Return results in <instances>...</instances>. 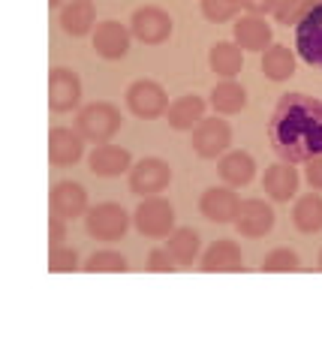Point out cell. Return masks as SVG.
I'll list each match as a JSON object with an SVG mask.
<instances>
[{"mask_svg": "<svg viewBox=\"0 0 322 361\" xmlns=\"http://www.w3.org/2000/svg\"><path fill=\"white\" fill-rule=\"evenodd\" d=\"M274 154L286 163L322 157V99L310 94H283L268 123Z\"/></svg>", "mask_w": 322, "mask_h": 361, "instance_id": "cell-1", "label": "cell"}, {"mask_svg": "<svg viewBox=\"0 0 322 361\" xmlns=\"http://www.w3.org/2000/svg\"><path fill=\"white\" fill-rule=\"evenodd\" d=\"M120 109L112 103H91L79 111L75 118V130L85 135V142H94V145H106L112 142V135L120 130Z\"/></svg>", "mask_w": 322, "mask_h": 361, "instance_id": "cell-2", "label": "cell"}, {"mask_svg": "<svg viewBox=\"0 0 322 361\" xmlns=\"http://www.w3.org/2000/svg\"><path fill=\"white\" fill-rule=\"evenodd\" d=\"M87 235L97 241H120L130 229V214L118 202H99L85 214Z\"/></svg>", "mask_w": 322, "mask_h": 361, "instance_id": "cell-3", "label": "cell"}, {"mask_svg": "<svg viewBox=\"0 0 322 361\" xmlns=\"http://www.w3.org/2000/svg\"><path fill=\"white\" fill-rule=\"evenodd\" d=\"M132 223L145 238H169L175 232V208L163 196H145L132 214Z\"/></svg>", "mask_w": 322, "mask_h": 361, "instance_id": "cell-4", "label": "cell"}, {"mask_svg": "<svg viewBox=\"0 0 322 361\" xmlns=\"http://www.w3.org/2000/svg\"><path fill=\"white\" fill-rule=\"evenodd\" d=\"M127 184H130V193H136L142 199L157 196L172 184V169L160 157H145V160H139L127 172Z\"/></svg>", "mask_w": 322, "mask_h": 361, "instance_id": "cell-5", "label": "cell"}, {"mask_svg": "<svg viewBox=\"0 0 322 361\" xmlns=\"http://www.w3.org/2000/svg\"><path fill=\"white\" fill-rule=\"evenodd\" d=\"M127 109L132 111L136 118H163L169 111V94L160 82H151V78H139L127 87Z\"/></svg>", "mask_w": 322, "mask_h": 361, "instance_id": "cell-6", "label": "cell"}, {"mask_svg": "<svg viewBox=\"0 0 322 361\" xmlns=\"http://www.w3.org/2000/svg\"><path fill=\"white\" fill-rule=\"evenodd\" d=\"M232 145V127L223 118H202L199 127L193 130V151L202 157V160H217L223 157Z\"/></svg>", "mask_w": 322, "mask_h": 361, "instance_id": "cell-7", "label": "cell"}, {"mask_svg": "<svg viewBox=\"0 0 322 361\" xmlns=\"http://www.w3.org/2000/svg\"><path fill=\"white\" fill-rule=\"evenodd\" d=\"M130 30H132V37H136L139 42H145V45H160L172 37V16L166 13V9L160 6H142L132 13L130 18Z\"/></svg>", "mask_w": 322, "mask_h": 361, "instance_id": "cell-8", "label": "cell"}, {"mask_svg": "<svg viewBox=\"0 0 322 361\" xmlns=\"http://www.w3.org/2000/svg\"><path fill=\"white\" fill-rule=\"evenodd\" d=\"M232 223L244 238H265L274 229V211L265 199H241Z\"/></svg>", "mask_w": 322, "mask_h": 361, "instance_id": "cell-9", "label": "cell"}, {"mask_svg": "<svg viewBox=\"0 0 322 361\" xmlns=\"http://www.w3.org/2000/svg\"><path fill=\"white\" fill-rule=\"evenodd\" d=\"M295 49L310 66L322 70V4L310 6L302 25L295 27Z\"/></svg>", "mask_w": 322, "mask_h": 361, "instance_id": "cell-10", "label": "cell"}, {"mask_svg": "<svg viewBox=\"0 0 322 361\" xmlns=\"http://www.w3.org/2000/svg\"><path fill=\"white\" fill-rule=\"evenodd\" d=\"M82 103V82L75 70L58 66L49 73V109L51 111H73Z\"/></svg>", "mask_w": 322, "mask_h": 361, "instance_id": "cell-11", "label": "cell"}, {"mask_svg": "<svg viewBox=\"0 0 322 361\" xmlns=\"http://www.w3.org/2000/svg\"><path fill=\"white\" fill-rule=\"evenodd\" d=\"M85 154V135L70 127H54L49 133V160L51 166H75Z\"/></svg>", "mask_w": 322, "mask_h": 361, "instance_id": "cell-12", "label": "cell"}, {"mask_svg": "<svg viewBox=\"0 0 322 361\" xmlns=\"http://www.w3.org/2000/svg\"><path fill=\"white\" fill-rule=\"evenodd\" d=\"M130 39L132 30H127L120 21H103L94 30V51L106 61H120L130 51Z\"/></svg>", "mask_w": 322, "mask_h": 361, "instance_id": "cell-13", "label": "cell"}, {"mask_svg": "<svg viewBox=\"0 0 322 361\" xmlns=\"http://www.w3.org/2000/svg\"><path fill=\"white\" fill-rule=\"evenodd\" d=\"M49 205H51V214H58V217L75 220V217H82V214H87V193L75 180H58V184L51 187Z\"/></svg>", "mask_w": 322, "mask_h": 361, "instance_id": "cell-14", "label": "cell"}, {"mask_svg": "<svg viewBox=\"0 0 322 361\" xmlns=\"http://www.w3.org/2000/svg\"><path fill=\"white\" fill-rule=\"evenodd\" d=\"M241 199L235 196V187H208L199 199V211L211 223H232Z\"/></svg>", "mask_w": 322, "mask_h": 361, "instance_id": "cell-15", "label": "cell"}, {"mask_svg": "<svg viewBox=\"0 0 322 361\" xmlns=\"http://www.w3.org/2000/svg\"><path fill=\"white\" fill-rule=\"evenodd\" d=\"M232 33H235V42L244 51H265L271 49V25L265 21V16H241L232 25Z\"/></svg>", "mask_w": 322, "mask_h": 361, "instance_id": "cell-16", "label": "cell"}, {"mask_svg": "<svg viewBox=\"0 0 322 361\" xmlns=\"http://www.w3.org/2000/svg\"><path fill=\"white\" fill-rule=\"evenodd\" d=\"M205 274H232V271H241L244 268V256H241V247L229 238H220L214 241L205 250L202 256V265Z\"/></svg>", "mask_w": 322, "mask_h": 361, "instance_id": "cell-17", "label": "cell"}, {"mask_svg": "<svg viewBox=\"0 0 322 361\" xmlns=\"http://www.w3.org/2000/svg\"><path fill=\"white\" fill-rule=\"evenodd\" d=\"M87 163H91V172L99 178H120L132 169V157L127 148H120V145L106 142V145H97Z\"/></svg>", "mask_w": 322, "mask_h": 361, "instance_id": "cell-18", "label": "cell"}, {"mask_svg": "<svg viewBox=\"0 0 322 361\" xmlns=\"http://www.w3.org/2000/svg\"><path fill=\"white\" fill-rule=\"evenodd\" d=\"M262 190L274 202H290L298 193V169H295V163L280 160V163H274V166L265 169Z\"/></svg>", "mask_w": 322, "mask_h": 361, "instance_id": "cell-19", "label": "cell"}, {"mask_svg": "<svg viewBox=\"0 0 322 361\" xmlns=\"http://www.w3.org/2000/svg\"><path fill=\"white\" fill-rule=\"evenodd\" d=\"M217 172L226 187H247L253 175H256V160H253L247 151H226L220 157Z\"/></svg>", "mask_w": 322, "mask_h": 361, "instance_id": "cell-20", "label": "cell"}, {"mask_svg": "<svg viewBox=\"0 0 322 361\" xmlns=\"http://www.w3.org/2000/svg\"><path fill=\"white\" fill-rule=\"evenodd\" d=\"M97 25V6L94 0H70L61 9V27L70 37H87Z\"/></svg>", "mask_w": 322, "mask_h": 361, "instance_id": "cell-21", "label": "cell"}, {"mask_svg": "<svg viewBox=\"0 0 322 361\" xmlns=\"http://www.w3.org/2000/svg\"><path fill=\"white\" fill-rule=\"evenodd\" d=\"M211 73H217L220 78H235L244 70V49L238 42H214L208 51Z\"/></svg>", "mask_w": 322, "mask_h": 361, "instance_id": "cell-22", "label": "cell"}, {"mask_svg": "<svg viewBox=\"0 0 322 361\" xmlns=\"http://www.w3.org/2000/svg\"><path fill=\"white\" fill-rule=\"evenodd\" d=\"M166 118H169L172 130H196L199 121L205 118V99L196 97V94H187V97L175 99V103L169 106Z\"/></svg>", "mask_w": 322, "mask_h": 361, "instance_id": "cell-23", "label": "cell"}, {"mask_svg": "<svg viewBox=\"0 0 322 361\" xmlns=\"http://www.w3.org/2000/svg\"><path fill=\"white\" fill-rule=\"evenodd\" d=\"M211 106H214L217 115H238L247 106V90L235 78H223V82L214 85V90H211Z\"/></svg>", "mask_w": 322, "mask_h": 361, "instance_id": "cell-24", "label": "cell"}, {"mask_svg": "<svg viewBox=\"0 0 322 361\" xmlns=\"http://www.w3.org/2000/svg\"><path fill=\"white\" fill-rule=\"evenodd\" d=\"M262 73L271 82H286L295 75V54L290 45H271L262 54Z\"/></svg>", "mask_w": 322, "mask_h": 361, "instance_id": "cell-25", "label": "cell"}, {"mask_svg": "<svg viewBox=\"0 0 322 361\" xmlns=\"http://www.w3.org/2000/svg\"><path fill=\"white\" fill-rule=\"evenodd\" d=\"M292 223H295V229L304 232V235L322 232V196L307 193V196L298 199L295 208H292Z\"/></svg>", "mask_w": 322, "mask_h": 361, "instance_id": "cell-26", "label": "cell"}, {"mask_svg": "<svg viewBox=\"0 0 322 361\" xmlns=\"http://www.w3.org/2000/svg\"><path fill=\"white\" fill-rule=\"evenodd\" d=\"M169 253L175 256V262L178 265H193L196 262V256H199V247H202V241H199V232L196 229H175L169 235Z\"/></svg>", "mask_w": 322, "mask_h": 361, "instance_id": "cell-27", "label": "cell"}, {"mask_svg": "<svg viewBox=\"0 0 322 361\" xmlns=\"http://www.w3.org/2000/svg\"><path fill=\"white\" fill-rule=\"evenodd\" d=\"M82 268L91 271V274H124L130 265L118 250H97V253L87 256V262Z\"/></svg>", "mask_w": 322, "mask_h": 361, "instance_id": "cell-28", "label": "cell"}, {"mask_svg": "<svg viewBox=\"0 0 322 361\" xmlns=\"http://www.w3.org/2000/svg\"><path fill=\"white\" fill-rule=\"evenodd\" d=\"M241 0H202V16L211 25H226L238 16Z\"/></svg>", "mask_w": 322, "mask_h": 361, "instance_id": "cell-29", "label": "cell"}, {"mask_svg": "<svg viewBox=\"0 0 322 361\" xmlns=\"http://www.w3.org/2000/svg\"><path fill=\"white\" fill-rule=\"evenodd\" d=\"M302 262H298V256L290 250V247H277V250L265 253L262 259V271H268V274H280V271H298Z\"/></svg>", "mask_w": 322, "mask_h": 361, "instance_id": "cell-30", "label": "cell"}, {"mask_svg": "<svg viewBox=\"0 0 322 361\" xmlns=\"http://www.w3.org/2000/svg\"><path fill=\"white\" fill-rule=\"evenodd\" d=\"M307 9H310L307 0H280L274 9V18H277V25H283V27H298L302 18L307 16Z\"/></svg>", "mask_w": 322, "mask_h": 361, "instance_id": "cell-31", "label": "cell"}, {"mask_svg": "<svg viewBox=\"0 0 322 361\" xmlns=\"http://www.w3.org/2000/svg\"><path fill=\"white\" fill-rule=\"evenodd\" d=\"M79 268V256H75V250H70V247H51L49 250V271H54V274H63V271H75Z\"/></svg>", "mask_w": 322, "mask_h": 361, "instance_id": "cell-32", "label": "cell"}, {"mask_svg": "<svg viewBox=\"0 0 322 361\" xmlns=\"http://www.w3.org/2000/svg\"><path fill=\"white\" fill-rule=\"evenodd\" d=\"M175 268H181V265L175 262L169 247H157V250L148 253V271H154V274H172Z\"/></svg>", "mask_w": 322, "mask_h": 361, "instance_id": "cell-33", "label": "cell"}, {"mask_svg": "<svg viewBox=\"0 0 322 361\" xmlns=\"http://www.w3.org/2000/svg\"><path fill=\"white\" fill-rule=\"evenodd\" d=\"M63 241H66V220L58 217V214H51V217H49V244L61 247Z\"/></svg>", "mask_w": 322, "mask_h": 361, "instance_id": "cell-34", "label": "cell"}, {"mask_svg": "<svg viewBox=\"0 0 322 361\" xmlns=\"http://www.w3.org/2000/svg\"><path fill=\"white\" fill-rule=\"evenodd\" d=\"M280 0H241V9H247L250 16H268L277 9Z\"/></svg>", "mask_w": 322, "mask_h": 361, "instance_id": "cell-35", "label": "cell"}, {"mask_svg": "<svg viewBox=\"0 0 322 361\" xmlns=\"http://www.w3.org/2000/svg\"><path fill=\"white\" fill-rule=\"evenodd\" d=\"M304 175H307V184L314 190H322V157H314V160L304 163Z\"/></svg>", "mask_w": 322, "mask_h": 361, "instance_id": "cell-36", "label": "cell"}, {"mask_svg": "<svg viewBox=\"0 0 322 361\" xmlns=\"http://www.w3.org/2000/svg\"><path fill=\"white\" fill-rule=\"evenodd\" d=\"M63 6V0H49V9H61Z\"/></svg>", "mask_w": 322, "mask_h": 361, "instance_id": "cell-37", "label": "cell"}, {"mask_svg": "<svg viewBox=\"0 0 322 361\" xmlns=\"http://www.w3.org/2000/svg\"><path fill=\"white\" fill-rule=\"evenodd\" d=\"M307 4H310V6H316V4H322V0H307Z\"/></svg>", "mask_w": 322, "mask_h": 361, "instance_id": "cell-38", "label": "cell"}, {"mask_svg": "<svg viewBox=\"0 0 322 361\" xmlns=\"http://www.w3.org/2000/svg\"><path fill=\"white\" fill-rule=\"evenodd\" d=\"M319 271H322V250H319Z\"/></svg>", "mask_w": 322, "mask_h": 361, "instance_id": "cell-39", "label": "cell"}]
</instances>
